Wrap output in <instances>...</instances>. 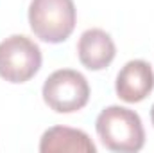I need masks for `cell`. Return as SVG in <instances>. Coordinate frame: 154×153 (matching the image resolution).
Instances as JSON below:
<instances>
[{
  "label": "cell",
  "instance_id": "cell-1",
  "mask_svg": "<svg viewBox=\"0 0 154 153\" xmlns=\"http://www.w3.org/2000/svg\"><path fill=\"white\" fill-rule=\"evenodd\" d=\"M95 128L102 144L111 151L134 153L145 144V130L140 115L124 106L113 105L104 108L95 121Z\"/></svg>",
  "mask_w": 154,
  "mask_h": 153
},
{
  "label": "cell",
  "instance_id": "cell-2",
  "mask_svg": "<svg viewBox=\"0 0 154 153\" xmlns=\"http://www.w3.org/2000/svg\"><path fill=\"white\" fill-rule=\"evenodd\" d=\"M74 0H31L29 25L41 41L61 43L75 27Z\"/></svg>",
  "mask_w": 154,
  "mask_h": 153
},
{
  "label": "cell",
  "instance_id": "cell-3",
  "mask_svg": "<svg viewBox=\"0 0 154 153\" xmlns=\"http://www.w3.org/2000/svg\"><path fill=\"white\" fill-rule=\"evenodd\" d=\"M43 101L57 114H72L86 106L90 99V85L81 72L59 69L43 83Z\"/></svg>",
  "mask_w": 154,
  "mask_h": 153
},
{
  "label": "cell",
  "instance_id": "cell-4",
  "mask_svg": "<svg viewBox=\"0 0 154 153\" xmlns=\"http://www.w3.org/2000/svg\"><path fill=\"white\" fill-rule=\"evenodd\" d=\"M41 67L38 43L23 34H13L0 41V77L9 83H25Z\"/></svg>",
  "mask_w": 154,
  "mask_h": 153
},
{
  "label": "cell",
  "instance_id": "cell-5",
  "mask_svg": "<svg viewBox=\"0 0 154 153\" xmlns=\"http://www.w3.org/2000/svg\"><path fill=\"white\" fill-rule=\"evenodd\" d=\"M154 88L152 67L143 60L127 61L118 76H116L115 90L116 96L125 103H140L143 101Z\"/></svg>",
  "mask_w": 154,
  "mask_h": 153
},
{
  "label": "cell",
  "instance_id": "cell-6",
  "mask_svg": "<svg viewBox=\"0 0 154 153\" xmlns=\"http://www.w3.org/2000/svg\"><path fill=\"white\" fill-rule=\"evenodd\" d=\"M79 61L90 70H102L115 60L116 47L111 36L102 29H88L81 34L77 43Z\"/></svg>",
  "mask_w": 154,
  "mask_h": 153
},
{
  "label": "cell",
  "instance_id": "cell-7",
  "mask_svg": "<svg viewBox=\"0 0 154 153\" xmlns=\"http://www.w3.org/2000/svg\"><path fill=\"white\" fill-rule=\"evenodd\" d=\"M41 153H56V151H79V153H95L97 148L91 139L75 128L68 126H52L48 128L39 141Z\"/></svg>",
  "mask_w": 154,
  "mask_h": 153
},
{
  "label": "cell",
  "instance_id": "cell-8",
  "mask_svg": "<svg viewBox=\"0 0 154 153\" xmlns=\"http://www.w3.org/2000/svg\"><path fill=\"white\" fill-rule=\"evenodd\" d=\"M151 121H152V124H154V105H152V108H151Z\"/></svg>",
  "mask_w": 154,
  "mask_h": 153
}]
</instances>
